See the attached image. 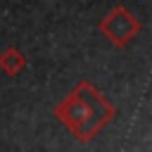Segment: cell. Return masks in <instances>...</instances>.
<instances>
[{
  "label": "cell",
  "instance_id": "7a4b0ae2",
  "mask_svg": "<svg viewBox=\"0 0 152 152\" xmlns=\"http://www.w3.org/2000/svg\"><path fill=\"white\" fill-rule=\"evenodd\" d=\"M100 31L104 33V38L116 45V48H126L138 33H140V19L126 10V7H114L109 10L102 19H100Z\"/></svg>",
  "mask_w": 152,
  "mask_h": 152
},
{
  "label": "cell",
  "instance_id": "6da1fadb",
  "mask_svg": "<svg viewBox=\"0 0 152 152\" xmlns=\"http://www.w3.org/2000/svg\"><path fill=\"white\" fill-rule=\"evenodd\" d=\"M114 104H109L90 81H81L55 107V116L71 131L78 142L93 140L102 131V126L114 119Z\"/></svg>",
  "mask_w": 152,
  "mask_h": 152
},
{
  "label": "cell",
  "instance_id": "3957f363",
  "mask_svg": "<svg viewBox=\"0 0 152 152\" xmlns=\"http://www.w3.org/2000/svg\"><path fill=\"white\" fill-rule=\"evenodd\" d=\"M24 66H26V55L19 48H5L0 52V69L7 76H17Z\"/></svg>",
  "mask_w": 152,
  "mask_h": 152
}]
</instances>
